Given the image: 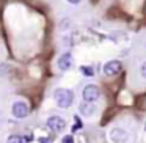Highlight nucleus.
Masks as SVG:
<instances>
[{"mask_svg":"<svg viewBox=\"0 0 146 143\" xmlns=\"http://www.w3.org/2000/svg\"><path fill=\"white\" fill-rule=\"evenodd\" d=\"M61 143H74L72 135H64V137H63V140H61Z\"/></svg>","mask_w":146,"mask_h":143,"instance_id":"obj_11","label":"nucleus"},{"mask_svg":"<svg viewBox=\"0 0 146 143\" xmlns=\"http://www.w3.org/2000/svg\"><path fill=\"white\" fill-rule=\"evenodd\" d=\"M47 127L50 130H54V132H61V130L66 129V121H64L61 116L54 115V116L47 118Z\"/></svg>","mask_w":146,"mask_h":143,"instance_id":"obj_4","label":"nucleus"},{"mask_svg":"<svg viewBox=\"0 0 146 143\" xmlns=\"http://www.w3.org/2000/svg\"><path fill=\"white\" fill-rule=\"evenodd\" d=\"M69 3H72V5H77V3H80V0H68Z\"/></svg>","mask_w":146,"mask_h":143,"instance_id":"obj_13","label":"nucleus"},{"mask_svg":"<svg viewBox=\"0 0 146 143\" xmlns=\"http://www.w3.org/2000/svg\"><path fill=\"white\" fill-rule=\"evenodd\" d=\"M80 72H82L83 76H86V77H93V76H94V69H93L91 66H86V65L80 66Z\"/></svg>","mask_w":146,"mask_h":143,"instance_id":"obj_8","label":"nucleus"},{"mask_svg":"<svg viewBox=\"0 0 146 143\" xmlns=\"http://www.w3.org/2000/svg\"><path fill=\"white\" fill-rule=\"evenodd\" d=\"M141 72H143V76H145V77H146V65H145V66H143V69H141Z\"/></svg>","mask_w":146,"mask_h":143,"instance_id":"obj_14","label":"nucleus"},{"mask_svg":"<svg viewBox=\"0 0 146 143\" xmlns=\"http://www.w3.org/2000/svg\"><path fill=\"white\" fill-rule=\"evenodd\" d=\"M54 99L60 108H69L74 102V93L69 88H57L54 93Z\"/></svg>","mask_w":146,"mask_h":143,"instance_id":"obj_1","label":"nucleus"},{"mask_svg":"<svg viewBox=\"0 0 146 143\" xmlns=\"http://www.w3.org/2000/svg\"><path fill=\"white\" fill-rule=\"evenodd\" d=\"M83 101H88V102H94L99 99V96H101V90H99V86L93 85V83H90V85H86L85 88H83Z\"/></svg>","mask_w":146,"mask_h":143,"instance_id":"obj_2","label":"nucleus"},{"mask_svg":"<svg viewBox=\"0 0 146 143\" xmlns=\"http://www.w3.org/2000/svg\"><path fill=\"white\" fill-rule=\"evenodd\" d=\"M74 120H76V124L72 126V132H77L79 129H82V126H83V123L80 121V118L79 116H74Z\"/></svg>","mask_w":146,"mask_h":143,"instance_id":"obj_10","label":"nucleus"},{"mask_svg":"<svg viewBox=\"0 0 146 143\" xmlns=\"http://www.w3.org/2000/svg\"><path fill=\"white\" fill-rule=\"evenodd\" d=\"M7 143H24V138L21 135H10Z\"/></svg>","mask_w":146,"mask_h":143,"instance_id":"obj_9","label":"nucleus"},{"mask_svg":"<svg viewBox=\"0 0 146 143\" xmlns=\"http://www.w3.org/2000/svg\"><path fill=\"white\" fill-rule=\"evenodd\" d=\"M38 142H39V143H50V140H49L47 137H39Z\"/></svg>","mask_w":146,"mask_h":143,"instance_id":"obj_12","label":"nucleus"},{"mask_svg":"<svg viewBox=\"0 0 146 143\" xmlns=\"http://www.w3.org/2000/svg\"><path fill=\"white\" fill-rule=\"evenodd\" d=\"M79 112H80V115H83V116H91V115L96 112V107L93 105V102L85 101L83 104L79 105Z\"/></svg>","mask_w":146,"mask_h":143,"instance_id":"obj_7","label":"nucleus"},{"mask_svg":"<svg viewBox=\"0 0 146 143\" xmlns=\"http://www.w3.org/2000/svg\"><path fill=\"white\" fill-rule=\"evenodd\" d=\"M11 112H13V116H14V118H17V120H22V118H25L27 115H29L30 108H29V105H27L24 101H16V102L13 104Z\"/></svg>","mask_w":146,"mask_h":143,"instance_id":"obj_3","label":"nucleus"},{"mask_svg":"<svg viewBox=\"0 0 146 143\" xmlns=\"http://www.w3.org/2000/svg\"><path fill=\"white\" fill-rule=\"evenodd\" d=\"M145 129H146V124H145Z\"/></svg>","mask_w":146,"mask_h":143,"instance_id":"obj_15","label":"nucleus"},{"mask_svg":"<svg viewBox=\"0 0 146 143\" xmlns=\"http://www.w3.org/2000/svg\"><path fill=\"white\" fill-rule=\"evenodd\" d=\"M121 71V63L118 60H111V61H107V63L104 65V68H102V72L105 74V76H116L118 72Z\"/></svg>","mask_w":146,"mask_h":143,"instance_id":"obj_5","label":"nucleus"},{"mask_svg":"<svg viewBox=\"0 0 146 143\" xmlns=\"http://www.w3.org/2000/svg\"><path fill=\"white\" fill-rule=\"evenodd\" d=\"M72 63H74V60H72V55L71 54H63L60 58H58V61H57L58 68H60L61 71L69 69V68L72 66Z\"/></svg>","mask_w":146,"mask_h":143,"instance_id":"obj_6","label":"nucleus"}]
</instances>
